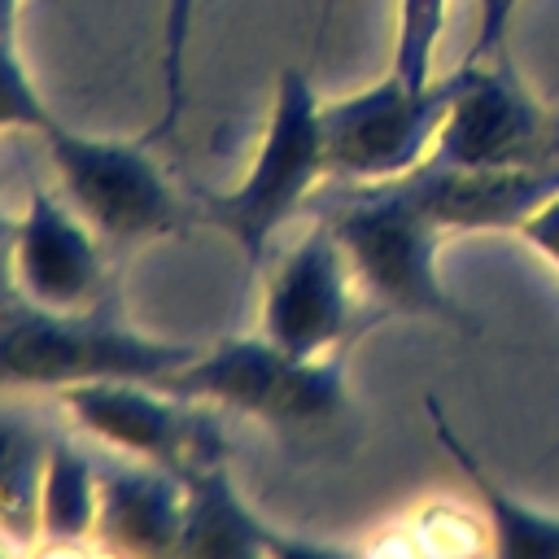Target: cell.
Listing matches in <instances>:
<instances>
[{"mask_svg": "<svg viewBox=\"0 0 559 559\" xmlns=\"http://www.w3.org/2000/svg\"><path fill=\"white\" fill-rule=\"evenodd\" d=\"M332 179L328 140H323V100L306 70L288 66L275 79L271 114L258 135L249 170L231 188L201 192L192 214L223 231L249 271L262 266L275 231L314 197V188Z\"/></svg>", "mask_w": 559, "mask_h": 559, "instance_id": "1", "label": "cell"}, {"mask_svg": "<svg viewBox=\"0 0 559 559\" xmlns=\"http://www.w3.org/2000/svg\"><path fill=\"white\" fill-rule=\"evenodd\" d=\"M328 223L345 245L362 297L380 314L428 319L463 332L476 328L472 310L459 306L437 266L445 231L411 201L397 179L349 183V197L328 214Z\"/></svg>", "mask_w": 559, "mask_h": 559, "instance_id": "2", "label": "cell"}, {"mask_svg": "<svg viewBox=\"0 0 559 559\" xmlns=\"http://www.w3.org/2000/svg\"><path fill=\"white\" fill-rule=\"evenodd\" d=\"M345 349L306 358L280 349L262 332L223 336L218 345L197 349L162 384L214 411L258 419L275 432H323L349 415Z\"/></svg>", "mask_w": 559, "mask_h": 559, "instance_id": "3", "label": "cell"}, {"mask_svg": "<svg viewBox=\"0 0 559 559\" xmlns=\"http://www.w3.org/2000/svg\"><path fill=\"white\" fill-rule=\"evenodd\" d=\"M201 345L135 332L96 310L13 306L0 314V389H70L87 380H170Z\"/></svg>", "mask_w": 559, "mask_h": 559, "instance_id": "4", "label": "cell"}, {"mask_svg": "<svg viewBox=\"0 0 559 559\" xmlns=\"http://www.w3.org/2000/svg\"><path fill=\"white\" fill-rule=\"evenodd\" d=\"M428 162L467 170H559V114L520 79L507 52L463 57L459 92Z\"/></svg>", "mask_w": 559, "mask_h": 559, "instance_id": "5", "label": "cell"}, {"mask_svg": "<svg viewBox=\"0 0 559 559\" xmlns=\"http://www.w3.org/2000/svg\"><path fill=\"white\" fill-rule=\"evenodd\" d=\"M57 170L61 197L105 240H148L188 227L197 214L148 157V144L96 140L70 131L61 118L39 135Z\"/></svg>", "mask_w": 559, "mask_h": 559, "instance_id": "6", "label": "cell"}, {"mask_svg": "<svg viewBox=\"0 0 559 559\" xmlns=\"http://www.w3.org/2000/svg\"><path fill=\"white\" fill-rule=\"evenodd\" d=\"M454 92H459V70H445L428 87H411L393 70H384V79L349 96L323 100V140H328L332 179L384 183L424 166L454 105Z\"/></svg>", "mask_w": 559, "mask_h": 559, "instance_id": "7", "label": "cell"}, {"mask_svg": "<svg viewBox=\"0 0 559 559\" xmlns=\"http://www.w3.org/2000/svg\"><path fill=\"white\" fill-rule=\"evenodd\" d=\"M70 419L100 445L170 467L175 476L223 459V428L205 402L183 397L157 380H87L61 389Z\"/></svg>", "mask_w": 559, "mask_h": 559, "instance_id": "8", "label": "cell"}, {"mask_svg": "<svg viewBox=\"0 0 559 559\" xmlns=\"http://www.w3.org/2000/svg\"><path fill=\"white\" fill-rule=\"evenodd\" d=\"M354 288L358 280L349 271L345 245L323 214L266 271L258 332L275 341L280 349L306 354V358L345 349L354 336V314H358Z\"/></svg>", "mask_w": 559, "mask_h": 559, "instance_id": "9", "label": "cell"}, {"mask_svg": "<svg viewBox=\"0 0 559 559\" xmlns=\"http://www.w3.org/2000/svg\"><path fill=\"white\" fill-rule=\"evenodd\" d=\"M96 227L48 188H31L13 218V284L26 306L74 314L92 310L105 284V258Z\"/></svg>", "mask_w": 559, "mask_h": 559, "instance_id": "10", "label": "cell"}, {"mask_svg": "<svg viewBox=\"0 0 559 559\" xmlns=\"http://www.w3.org/2000/svg\"><path fill=\"white\" fill-rule=\"evenodd\" d=\"M411 201L450 231H520L559 192V170H467L424 162L397 179Z\"/></svg>", "mask_w": 559, "mask_h": 559, "instance_id": "11", "label": "cell"}, {"mask_svg": "<svg viewBox=\"0 0 559 559\" xmlns=\"http://www.w3.org/2000/svg\"><path fill=\"white\" fill-rule=\"evenodd\" d=\"M179 555L197 559H258V555H332V546L275 533L236 489L227 459L201 463L183 476V537Z\"/></svg>", "mask_w": 559, "mask_h": 559, "instance_id": "12", "label": "cell"}, {"mask_svg": "<svg viewBox=\"0 0 559 559\" xmlns=\"http://www.w3.org/2000/svg\"><path fill=\"white\" fill-rule=\"evenodd\" d=\"M92 537L118 555H179L183 476L144 459L100 463V511Z\"/></svg>", "mask_w": 559, "mask_h": 559, "instance_id": "13", "label": "cell"}, {"mask_svg": "<svg viewBox=\"0 0 559 559\" xmlns=\"http://www.w3.org/2000/svg\"><path fill=\"white\" fill-rule=\"evenodd\" d=\"M424 406H428V424H432L437 445L450 454V463L459 467V476L467 480V489H472L476 502H480V515H485V528H489V546H493L498 555H542V559H559V515L546 511V507L524 502L520 493H511V489L476 459V450L454 432V424L445 419V411L437 406V397H428Z\"/></svg>", "mask_w": 559, "mask_h": 559, "instance_id": "14", "label": "cell"}, {"mask_svg": "<svg viewBox=\"0 0 559 559\" xmlns=\"http://www.w3.org/2000/svg\"><path fill=\"white\" fill-rule=\"evenodd\" d=\"M100 511V463L70 437L52 432L44 480H39V542L79 546L96 533Z\"/></svg>", "mask_w": 559, "mask_h": 559, "instance_id": "15", "label": "cell"}, {"mask_svg": "<svg viewBox=\"0 0 559 559\" xmlns=\"http://www.w3.org/2000/svg\"><path fill=\"white\" fill-rule=\"evenodd\" d=\"M52 432L31 415L0 406V533L17 546L39 542V480Z\"/></svg>", "mask_w": 559, "mask_h": 559, "instance_id": "16", "label": "cell"}, {"mask_svg": "<svg viewBox=\"0 0 559 559\" xmlns=\"http://www.w3.org/2000/svg\"><path fill=\"white\" fill-rule=\"evenodd\" d=\"M450 22V0H397V22H393V57L389 70L411 83L428 87L441 79L437 70V48Z\"/></svg>", "mask_w": 559, "mask_h": 559, "instance_id": "17", "label": "cell"}, {"mask_svg": "<svg viewBox=\"0 0 559 559\" xmlns=\"http://www.w3.org/2000/svg\"><path fill=\"white\" fill-rule=\"evenodd\" d=\"M197 0H162V109L144 131V144L170 140L188 100V44H192Z\"/></svg>", "mask_w": 559, "mask_h": 559, "instance_id": "18", "label": "cell"}, {"mask_svg": "<svg viewBox=\"0 0 559 559\" xmlns=\"http://www.w3.org/2000/svg\"><path fill=\"white\" fill-rule=\"evenodd\" d=\"M52 122H57V114L39 96L35 79L26 74V66L17 57V39L13 35H0V131L44 135Z\"/></svg>", "mask_w": 559, "mask_h": 559, "instance_id": "19", "label": "cell"}, {"mask_svg": "<svg viewBox=\"0 0 559 559\" xmlns=\"http://www.w3.org/2000/svg\"><path fill=\"white\" fill-rule=\"evenodd\" d=\"M515 236H524V245H533L546 262L559 266V192H555L546 205H537V210L524 218V227H520Z\"/></svg>", "mask_w": 559, "mask_h": 559, "instance_id": "20", "label": "cell"}, {"mask_svg": "<svg viewBox=\"0 0 559 559\" xmlns=\"http://www.w3.org/2000/svg\"><path fill=\"white\" fill-rule=\"evenodd\" d=\"M507 52L502 35H498V0H476V39L467 48V57H493Z\"/></svg>", "mask_w": 559, "mask_h": 559, "instance_id": "21", "label": "cell"}, {"mask_svg": "<svg viewBox=\"0 0 559 559\" xmlns=\"http://www.w3.org/2000/svg\"><path fill=\"white\" fill-rule=\"evenodd\" d=\"M22 306L17 284H13V218L0 214V314Z\"/></svg>", "mask_w": 559, "mask_h": 559, "instance_id": "22", "label": "cell"}, {"mask_svg": "<svg viewBox=\"0 0 559 559\" xmlns=\"http://www.w3.org/2000/svg\"><path fill=\"white\" fill-rule=\"evenodd\" d=\"M17 9L22 0H0V35H17Z\"/></svg>", "mask_w": 559, "mask_h": 559, "instance_id": "23", "label": "cell"}, {"mask_svg": "<svg viewBox=\"0 0 559 559\" xmlns=\"http://www.w3.org/2000/svg\"><path fill=\"white\" fill-rule=\"evenodd\" d=\"M520 4H524V0H498V35H502V44H507V31H511Z\"/></svg>", "mask_w": 559, "mask_h": 559, "instance_id": "24", "label": "cell"}, {"mask_svg": "<svg viewBox=\"0 0 559 559\" xmlns=\"http://www.w3.org/2000/svg\"><path fill=\"white\" fill-rule=\"evenodd\" d=\"M9 546H17V542H9V537H4V533H0V550H9Z\"/></svg>", "mask_w": 559, "mask_h": 559, "instance_id": "25", "label": "cell"}]
</instances>
